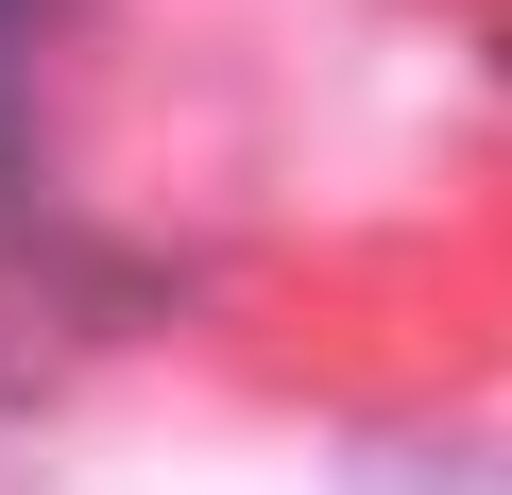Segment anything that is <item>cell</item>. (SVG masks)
Masks as SVG:
<instances>
[{
  "label": "cell",
  "mask_w": 512,
  "mask_h": 495,
  "mask_svg": "<svg viewBox=\"0 0 512 495\" xmlns=\"http://www.w3.org/2000/svg\"><path fill=\"white\" fill-rule=\"evenodd\" d=\"M154 291H171L154 257H103V239H69V308H86V325H137Z\"/></svg>",
  "instance_id": "6da1fadb"
},
{
  "label": "cell",
  "mask_w": 512,
  "mask_h": 495,
  "mask_svg": "<svg viewBox=\"0 0 512 495\" xmlns=\"http://www.w3.org/2000/svg\"><path fill=\"white\" fill-rule=\"evenodd\" d=\"M18 171H35V137H18V86H0V205H18Z\"/></svg>",
  "instance_id": "7a4b0ae2"
},
{
  "label": "cell",
  "mask_w": 512,
  "mask_h": 495,
  "mask_svg": "<svg viewBox=\"0 0 512 495\" xmlns=\"http://www.w3.org/2000/svg\"><path fill=\"white\" fill-rule=\"evenodd\" d=\"M495 69H512V18H495Z\"/></svg>",
  "instance_id": "3957f363"
},
{
  "label": "cell",
  "mask_w": 512,
  "mask_h": 495,
  "mask_svg": "<svg viewBox=\"0 0 512 495\" xmlns=\"http://www.w3.org/2000/svg\"><path fill=\"white\" fill-rule=\"evenodd\" d=\"M0 18H35V0H0Z\"/></svg>",
  "instance_id": "277c9868"
}]
</instances>
